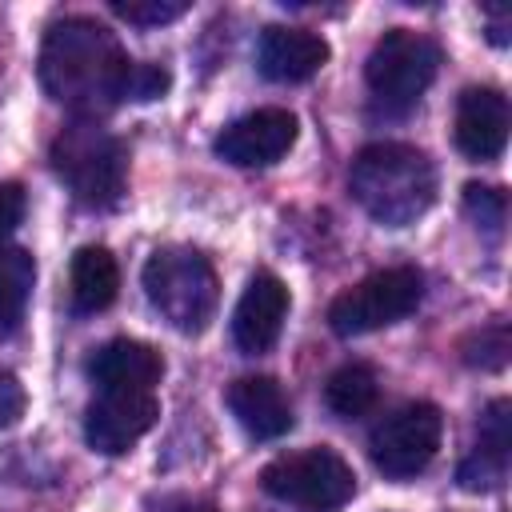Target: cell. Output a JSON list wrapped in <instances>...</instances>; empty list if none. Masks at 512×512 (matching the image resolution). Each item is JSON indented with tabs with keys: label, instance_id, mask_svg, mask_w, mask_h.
I'll list each match as a JSON object with an SVG mask.
<instances>
[{
	"label": "cell",
	"instance_id": "obj_1",
	"mask_svg": "<svg viewBox=\"0 0 512 512\" xmlns=\"http://www.w3.org/2000/svg\"><path fill=\"white\" fill-rule=\"evenodd\" d=\"M128 68L132 60L116 32L92 16H64L44 32L40 88L80 120H96L124 100Z\"/></svg>",
	"mask_w": 512,
	"mask_h": 512
},
{
	"label": "cell",
	"instance_id": "obj_2",
	"mask_svg": "<svg viewBox=\"0 0 512 512\" xmlns=\"http://www.w3.org/2000/svg\"><path fill=\"white\" fill-rule=\"evenodd\" d=\"M352 200L384 228H404L420 220L436 200V164L412 144H368L348 168Z\"/></svg>",
	"mask_w": 512,
	"mask_h": 512
},
{
	"label": "cell",
	"instance_id": "obj_3",
	"mask_svg": "<svg viewBox=\"0 0 512 512\" xmlns=\"http://www.w3.org/2000/svg\"><path fill=\"white\" fill-rule=\"evenodd\" d=\"M48 160H52V172L60 176V184L84 208H112L124 192L128 152H124L120 136L100 128V120L76 116L68 128H60L48 148Z\"/></svg>",
	"mask_w": 512,
	"mask_h": 512
},
{
	"label": "cell",
	"instance_id": "obj_4",
	"mask_svg": "<svg viewBox=\"0 0 512 512\" xmlns=\"http://www.w3.org/2000/svg\"><path fill=\"white\" fill-rule=\"evenodd\" d=\"M144 292H148V304L160 312V320H168L176 332H188V336L208 328L220 300V284L208 256L188 244H168L148 256Z\"/></svg>",
	"mask_w": 512,
	"mask_h": 512
},
{
	"label": "cell",
	"instance_id": "obj_5",
	"mask_svg": "<svg viewBox=\"0 0 512 512\" xmlns=\"http://www.w3.org/2000/svg\"><path fill=\"white\" fill-rule=\"evenodd\" d=\"M260 488L272 500L292 504L300 512H336V508H344L352 500L356 472L340 452L320 444V448L284 452L272 464H264Z\"/></svg>",
	"mask_w": 512,
	"mask_h": 512
},
{
	"label": "cell",
	"instance_id": "obj_6",
	"mask_svg": "<svg viewBox=\"0 0 512 512\" xmlns=\"http://www.w3.org/2000/svg\"><path fill=\"white\" fill-rule=\"evenodd\" d=\"M436 72H440V48H436V40H428L424 32H412V28L384 32L372 44L368 64H364L368 92L384 108H392V112L412 108L428 92V84L436 80Z\"/></svg>",
	"mask_w": 512,
	"mask_h": 512
},
{
	"label": "cell",
	"instance_id": "obj_7",
	"mask_svg": "<svg viewBox=\"0 0 512 512\" xmlns=\"http://www.w3.org/2000/svg\"><path fill=\"white\" fill-rule=\"evenodd\" d=\"M424 300V276L416 268H384L340 292L328 308V324L336 336H364L412 316Z\"/></svg>",
	"mask_w": 512,
	"mask_h": 512
},
{
	"label": "cell",
	"instance_id": "obj_8",
	"mask_svg": "<svg viewBox=\"0 0 512 512\" xmlns=\"http://www.w3.org/2000/svg\"><path fill=\"white\" fill-rule=\"evenodd\" d=\"M440 436H444V416L436 404L428 400H412V404H400L396 412H388L372 436H368V452H372V464L392 476V480H408L416 472H424L440 448Z\"/></svg>",
	"mask_w": 512,
	"mask_h": 512
},
{
	"label": "cell",
	"instance_id": "obj_9",
	"mask_svg": "<svg viewBox=\"0 0 512 512\" xmlns=\"http://www.w3.org/2000/svg\"><path fill=\"white\" fill-rule=\"evenodd\" d=\"M160 416L156 392H136V388H100L96 400L88 404L84 416V440L104 452V456H120L128 452L144 432H152Z\"/></svg>",
	"mask_w": 512,
	"mask_h": 512
},
{
	"label": "cell",
	"instance_id": "obj_10",
	"mask_svg": "<svg viewBox=\"0 0 512 512\" xmlns=\"http://www.w3.org/2000/svg\"><path fill=\"white\" fill-rule=\"evenodd\" d=\"M296 144V116L288 108H256L216 136V156L236 168H268Z\"/></svg>",
	"mask_w": 512,
	"mask_h": 512
},
{
	"label": "cell",
	"instance_id": "obj_11",
	"mask_svg": "<svg viewBox=\"0 0 512 512\" xmlns=\"http://www.w3.org/2000/svg\"><path fill=\"white\" fill-rule=\"evenodd\" d=\"M328 64V40L292 28V24H268L256 40V68L272 84H304Z\"/></svg>",
	"mask_w": 512,
	"mask_h": 512
},
{
	"label": "cell",
	"instance_id": "obj_12",
	"mask_svg": "<svg viewBox=\"0 0 512 512\" xmlns=\"http://www.w3.org/2000/svg\"><path fill=\"white\" fill-rule=\"evenodd\" d=\"M452 136L468 160H496L508 144V96L488 84L464 88L456 100Z\"/></svg>",
	"mask_w": 512,
	"mask_h": 512
},
{
	"label": "cell",
	"instance_id": "obj_13",
	"mask_svg": "<svg viewBox=\"0 0 512 512\" xmlns=\"http://www.w3.org/2000/svg\"><path fill=\"white\" fill-rule=\"evenodd\" d=\"M284 316H288V288L280 276L272 272H256L232 312V340L240 352L248 356H260L268 352L276 340H280V328H284Z\"/></svg>",
	"mask_w": 512,
	"mask_h": 512
},
{
	"label": "cell",
	"instance_id": "obj_14",
	"mask_svg": "<svg viewBox=\"0 0 512 512\" xmlns=\"http://www.w3.org/2000/svg\"><path fill=\"white\" fill-rule=\"evenodd\" d=\"M228 408L236 424L256 440H280L292 428V400L272 376H240L228 384Z\"/></svg>",
	"mask_w": 512,
	"mask_h": 512
},
{
	"label": "cell",
	"instance_id": "obj_15",
	"mask_svg": "<svg viewBox=\"0 0 512 512\" xmlns=\"http://www.w3.org/2000/svg\"><path fill=\"white\" fill-rule=\"evenodd\" d=\"M88 376L100 388H136V392H152L164 376V360L152 344L144 340H108L104 348L92 352L88 360Z\"/></svg>",
	"mask_w": 512,
	"mask_h": 512
},
{
	"label": "cell",
	"instance_id": "obj_16",
	"mask_svg": "<svg viewBox=\"0 0 512 512\" xmlns=\"http://www.w3.org/2000/svg\"><path fill=\"white\" fill-rule=\"evenodd\" d=\"M120 292V268L116 256L100 244H84L72 256V272H68V296H72V312L92 316L104 312Z\"/></svg>",
	"mask_w": 512,
	"mask_h": 512
},
{
	"label": "cell",
	"instance_id": "obj_17",
	"mask_svg": "<svg viewBox=\"0 0 512 512\" xmlns=\"http://www.w3.org/2000/svg\"><path fill=\"white\" fill-rule=\"evenodd\" d=\"M376 400H380V376H376V368L364 364V360L340 364V368L328 376V384H324V404H328L340 420H360V416H368V412L376 408Z\"/></svg>",
	"mask_w": 512,
	"mask_h": 512
},
{
	"label": "cell",
	"instance_id": "obj_18",
	"mask_svg": "<svg viewBox=\"0 0 512 512\" xmlns=\"http://www.w3.org/2000/svg\"><path fill=\"white\" fill-rule=\"evenodd\" d=\"M36 284V260L24 248H0V340L12 336L28 312Z\"/></svg>",
	"mask_w": 512,
	"mask_h": 512
},
{
	"label": "cell",
	"instance_id": "obj_19",
	"mask_svg": "<svg viewBox=\"0 0 512 512\" xmlns=\"http://www.w3.org/2000/svg\"><path fill=\"white\" fill-rule=\"evenodd\" d=\"M456 480H460L464 492H496V488H504V480H508V448H492V444L480 440L472 448V456L460 460Z\"/></svg>",
	"mask_w": 512,
	"mask_h": 512
},
{
	"label": "cell",
	"instance_id": "obj_20",
	"mask_svg": "<svg viewBox=\"0 0 512 512\" xmlns=\"http://www.w3.org/2000/svg\"><path fill=\"white\" fill-rule=\"evenodd\" d=\"M460 352H464V364L468 368H480V372H500L504 364H508V352H512V340H508V324H488V328H480V332H472L464 344H460Z\"/></svg>",
	"mask_w": 512,
	"mask_h": 512
},
{
	"label": "cell",
	"instance_id": "obj_21",
	"mask_svg": "<svg viewBox=\"0 0 512 512\" xmlns=\"http://www.w3.org/2000/svg\"><path fill=\"white\" fill-rule=\"evenodd\" d=\"M464 212L468 220L484 232V236H500L504 232V216H508V200L500 188H488V184H468L464 188Z\"/></svg>",
	"mask_w": 512,
	"mask_h": 512
},
{
	"label": "cell",
	"instance_id": "obj_22",
	"mask_svg": "<svg viewBox=\"0 0 512 512\" xmlns=\"http://www.w3.org/2000/svg\"><path fill=\"white\" fill-rule=\"evenodd\" d=\"M112 12L128 24H140V28H152V24H168V20H180L188 12L184 0H112Z\"/></svg>",
	"mask_w": 512,
	"mask_h": 512
},
{
	"label": "cell",
	"instance_id": "obj_23",
	"mask_svg": "<svg viewBox=\"0 0 512 512\" xmlns=\"http://www.w3.org/2000/svg\"><path fill=\"white\" fill-rule=\"evenodd\" d=\"M168 84H172L168 68H160V64H144V60H132L124 100H156V96H164V92H168Z\"/></svg>",
	"mask_w": 512,
	"mask_h": 512
},
{
	"label": "cell",
	"instance_id": "obj_24",
	"mask_svg": "<svg viewBox=\"0 0 512 512\" xmlns=\"http://www.w3.org/2000/svg\"><path fill=\"white\" fill-rule=\"evenodd\" d=\"M24 404H28L24 384L8 368H0V428H12L24 416Z\"/></svg>",
	"mask_w": 512,
	"mask_h": 512
},
{
	"label": "cell",
	"instance_id": "obj_25",
	"mask_svg": "<svg viewBox=\"0 0 512 512\" xmlns=\"http://www.w3.org/2000/svg\"><path fill=\"white\" fill-rule=\"evenodd\" d=\"M20 216H24V188L0 184V240L20 224Z\"/></svg>",
	"mask_w": 512,
	"mask_h": 512
},
{
	"label": "cell",
	"instance_id": "obj_26",
	"mask_svg": "<svg viewBox=\"0 0 512 512\" xmlns=\"http://www.w3.org/2000/svg\"><path fill=\"white\" fill-rule=\"evenodd\" d=\"M492 16H496V20H492V32H488V36H492V44H508V20H512V16H508V8H496Z\"/></svg>",
	"mask_w": 512,
	"mask_h": 512
}]
</instances>
